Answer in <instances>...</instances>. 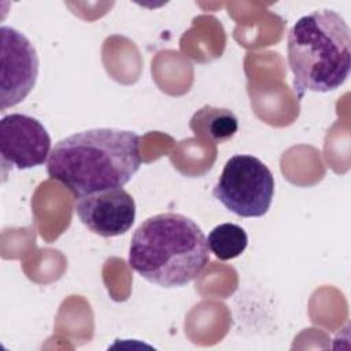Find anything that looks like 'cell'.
Listing matches in <instances>:
<instances>
[{
  "label": "cell",
  "mask_w": 351,
  "mask_h": 351,
  "mask_svg": "<svg viewBox=\"0 0 351 351\" xmlns=\"http://www.w3.org/2000/svg\"><path fill=\"white\" fill-rule=\"evenodd\" d=\"M140 141L137 133L112 128L74 133L55 144L47 173L75 199L122 188L143 165Z\"/></svg>",
  "instance_id": "obj_1"
},
{
  "label": "cell",
  "mask_w": 351,
  "mask_h": 351,
  "mask_svg": "<svg viewBox=\"0 0 351 351\" xmlns=\"http://www.w3.org/2000/svg\"><path fill=\"white\" fill-rule=\"evenodd\" d=\"M208 251L207 237L193 219L178 213H162L137 226L128 263L151 284L181 288L206 269Z\"/></svg>",
  "instance_id": "obj_2"
},
{
  "label": "cell",
  "mask_w": 351,
  "mask_h": 351,
  "mask_svg": "<svg viewBox=\"0 0 351 351\" xmlns=\"http://www.w3.org/2000/svg\"><path fill=\"white\" fill-rule=\"evenodd\" d=\"M287 48L299 99L306 92L335 90L350 74V27L333 10H319L299 18L288 33Z\"/></svg>",
  "instance_id": "obj_3"
},
{
  "label": "cell",
  "mask_w": 351,
  "mask_h": 351,
  "mask_svg": "<svg viewBox=\"0 0 351 351\" xmlns=\"http://www.w3.org/2000/svg\"><path fill=\"white\" fill-rule=\"evenodd\" d=\"M213 196L239 217H263L274 197V177L261 159L234 155L225 163Z\"/></svg>",
  "instance_id": "obj_4"
},
{
  "label": "cell",
  "mask_w": 351,
  "mask_h": 351,
  "mask_svg": "<svg viewBox=\"0 0 351 351\" xmlns=\"http://www.w3.org/2000/svg\"><path fill=\"white\" fill-rule=\"evenodd\" d=\"M0 110L19 104L38 77V56L30 40L11 26L0 27Z\"/></svg>",
  "instance_id": "obj_5"
},
{
  "label": "cell",
  "mask_w": 351,
  "mask_h": 351,
  "mask_svg": "<svg viewBox=\"0 0 351 351\" xmlns=\"http://www.w3.org/2000/svg\"><path fill=\"white\" fill-rule=\"evenodd\" d=\"M51 137L44 125L26 114H10L0 121L3 173L8 169H32L44 165L51 154Z\"/></svg>",
  "instance_id": "obj_6"
},
{
  "label": "cell",
  "mask_w": 351,
  "mask_h": 351,
  "mask_svg": "<svg viewBox=\"0 0 351 351\" xmlns=\"http://www.w3.org/2000/svg\"><path fill=\"white\" fill-rule=\"evenodd\" d=\"M74 211L95 234L115 237L130 230L136 219V203L123 188L106 189L77 199Z\"/></svg>",
  "instance_id": "obj_7"
},
{
  "label": "cell",
  "mask_w": 351,
  "mask_h": 351,
  "mask_svg": "<svg viewBox=\"0 0 351 351\" xmlns=\"http://www.w3.org/2000/svg\"><path fill=\"white\" fill-rule=\"evenodd\" d=\"M191 129L196 136L206 137L214 143H225L230 140L237 129V117L228 108L204 106L197 110L191 119Z\"/></svg>",
  "instance_id": "obj_8"
},
{
  "label": "cell",
  "mask_w": 351,
  "mask_h": 351,
  "mask_svg": "<svg viewBox=\"0 0 351 351\" xmlns=\"http://www.w3.org/2000/svg\"><path fill=\"white\" fill-rule=\"evenodd\" d=\"M207 244L210 252L218 259L229 261L244 252L248 244V236L240 225L225 222L217 225L208 233Z\"/></svg>",
  "instance_id": "obj_9"
}]
</instances>
